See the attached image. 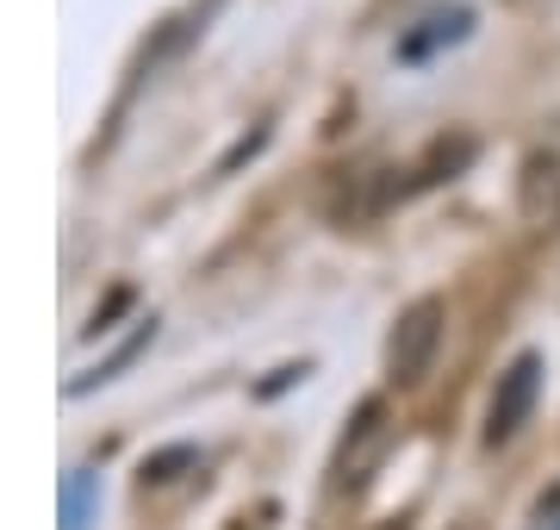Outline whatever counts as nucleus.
<instances>
[{"instance_id": "obj_13", "label": "nucleus", "mask_w": 560, "mask_h": 530, "mask_svg": "<svg viewBox=\"0 0 560 530\" xmlns=\"http://www.w3.org/2000/svg\"><path fill=\"white\" fill-rule=\"evenodd\" d=\"M381 530H405V525H399V518H393V525H381Z\"/></svg>"}, {"instance_id": "obj_10", "label": "nucleus", "mask_w": 560, "mask_h": 530, "mask_svg": "<svg viewBox=\"0 0 560 530\" xmlns=\"http://www.w3.org/2000/svg\"><path fill=\"white\" fill-rule=\"evenodd\" d=\"M125 307H131V287H119V293H113V300H106V307L81 325V337H106V331H113V312H125Z\"/></svg>"}, {"instance_id": "obj_14", "label": "nucleus", "mask_w": 560, "mask_h": 530, "mask_svg": "<svg viewBox=\"0 0 560 530\" xmlns=\"http://www.w3.org/2000/svg\"><path fill=\"white\" fill-rule=\"evenodd\" d=\"M548 530H560V525H548Z\"/></svg>"}, {"instance_id": "obj_12", "label": "nucleus", "mask_w": 560, "mask_h": 530, "mask_svg": "<svg viewBox=\"0 0 560 530\" xmlns=\"http://www.w3.org/2000/svg\"><path fill=\"white\" fill-rule=\"evenodd\" d=\"M293 381H305V362L275 368V381H261V400H275V393H280V388H293Z\"/></svg>"}, {"instance_id": "obj_8", "label": "nucleus", "mask_w": 560, "mask_h": 530, "mask_svg": "<svg viewBox=\"0 0 560 530\" xmlns=\"http://www.w3.org/2000/svg\"><path fill=\"white\" fill-rule=\"evenodd\" d=\"M94 499H101V474H88V469L62 474V530H88L94 525Z\"/></svg>"}, {"instance_id": "obj_11", "label": "nucleus", "mask_w": 560, "mask_h": 530, "mask_svg": "<svg viewBox=\"0 0 560 530\" xmlns=\"http://www.w3.org/2000/svg\"><path fill=\"white\" fill-rule=\"evenodd\" d=\"M261 143H268V131H249V138H243L237 150H231V157H224V163H219V175H231V169H237V163H249V157H256Z\"/></svg>"}, {"instance_id": "obj_6", "label": "nucleus", "mask_w": 560, "mask_h": 530, "mask_svg": "<svg viewBox=\"0 0 560 530\" xmlns=\"http://www.w3.org/2000/svg\"><path fill=\"white\" fill-rule=\"evenodd\" d=\"M474 32V13L467 7H448V13H430V20H418V32H405L399 38V62H430L436 50H448V44H460Z\"/></svg>"}, {"instance_id": "obj_9", "label": "nucleus", "mask_w": 560, "mask_h": 530, "mask_svg": "<svg viewBox=\"0 0 560 530\" xmlns=\"http://www.w3.org/2000/svg\"><path fill=\"white\" fill-rule=\"evenodd\" d=\"M180 469H200V449H187V443H175V449H156V456L143 462V481H150V487H162V481H175Z\"/></svg>"}, {"instance_id": "obj_3", "label": "nucleus", "mask_w": 560, "mask_h": 530, "mask_svg": "<svg viewBox=\"0 0 560 530\" xmlns=\"http://www.w3.org/2000/svg\"><path fill=\"white\" fill-rule=\"evenodd\" d=\"M536 393H541V356L523 349L517 362L499 375V388L486 400V443H511L523 430V418L536 412Z\"/></svg>"}, {"instance_id": "obj_2", "label": "nucleus", "mask_w": 560, "mask_h": 530, "mask_svg": "<svg viewBox=\"0 0 560 530\" xmlns=\"http://www.w3.org/2000/svg\"><path fill=\"white\" fill-rule=\"evenodd\" d=\"M442 331H448V307L436 293H423V300H411L399 312V325L386 331V381L393 388H418L430 375V362L442 349Z\"/></svg>"}, {"instance_id": "obj_4", "label": "nucleus", "mask_w": 560, "mask_h": 530, "mask_svg": "<svg viewBox=\"0 0 560 530\" xmlns=\"http://www.w3.org/2000/svg\"><path fill=\"white\" fill-rule=\"evenodd\" d=\"M517 212H523V224H529V231H560V157H548V150L523 157Z\"/></svg>"}, {"instance_id": "obj_1", "label": "nucleus", "mask_w": 560, "mask_h": 530, "mask_svg": "<svg viewBox=\"0 0 560 530\" xmlns=\"http://www.w3.org/2000/svg\"><path fill=\"white\" fill-rule=\"evenodd\" d=\"M393 443H399L393 406H386V400H361L349 430L337 437V456H330V493H361L381 474L386 456H393Z\"/></svg>"}, {"instance_id": "obj_5", "label": "nucleus", "mask_w": 560, "mask_h": 530, "mask_svg": "<svg viewBox=\"0 0 560 530\" xmlns=\"http://www.w3.org/2000/svg\"><path fill=\"white\" fill-rule=\"evenodd\" d=\"M474 157H480V143H474V138H460V131H455V138H436V143L418 157V163L405 169V182L393 187V194L405 200V194H423V187H436V182H455L460 169L474 163Z\"/></svg>"}, {"instance_id": "obj_7", "label": "nucleus", "mask_w": 560, "mask_h": 530, "mask_svg": "<svg viewBox=\"0 0 560 530\" xmlns=\"http://www.w3.org/2000/svg\"><path fill=\"white\" fill-rule=\"evenodd\" d=\"M150 337H156V319H138V331H131V337H125L119 349H113V356H106L101 368H88V375H75V381H69V400H81V393H94V388H106V381H113V375H119V368H131L143 356V349H150Z\"/></svg>"}]
</instances>
